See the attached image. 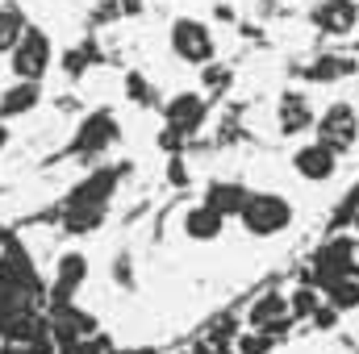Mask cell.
Returning <instances> with one entry per match:
<instances>
[{"label":"cell","mask_w":359,"mask_h":354,"mask_svg":"<svg viewBox=\"0 0 359 354\" xmlns=\"http://www.w3.org/2000/svg\"><path fill=\"white\" fill-rule=\"evenodd\" d=\"M238 217L255 238H271V234H284L292 225V204L276 192H251Z\"/></svg>","instance_id":"obj_1"},{"label":"cell","mask_w":359,"mask_h":354,"mask_svg":"<svg viewBox=\"0 0 359 354\" xmlns=\"http://www.w3.org/2000/svg\"><path fill=\"white\" fill-rule=\"evenodd\" d=\"M8 55H13V76H17V80H42V76L50 71L55 46H50V38H46L42 29L25 25V34L17 38V46H13Z\"/></svg>","instance_id":"obj_2"},{"label":"cell","mask_w":359,"mask_h":354,"mask_svg":"<svg viewBox=\"0 0 359 354\" xmlns=\"http://www.w3.org/2000/svg\"><path fill=\"white\" fill-rule=\"evenodd\" d=\"M313 129H318V142H326V146L339 150V155H347L359 142V117H355V108L343 104V100H334V104L313 121Z\"/></svg>","instance_id":"obj_3"},{"label":"cell","mask_w":359,"mask_h":354,"mask_svg":"<svg viewBox=\"0 0 359 354\" xmlns=\"http://www.w3.org/2000/svg\"><path fill=\"white\" fill-rule=\"evenodd\" d=\"M172 50L184 63H209L213 59V34H209V25L192 21V17L172 21Z\"/></svg>","instance_id":"obj_4"},{"label":"cell","mask_w":359,"mask_h":354,"mask_svg":"<svg viewBox=\"0 0 359 354\" xmlns=\"http://www.w3.org/2000/svg\"><path fill=\"white\" fill-rule=\"evenodd\" d=\"M351 267H355V246H351L347 238H334L330 246L318 250V259H313V275H318V283L326 288V283L351 275Z\"/></svg>","instance_id":"obj_5"},{"label":"cell","mask_w":359,"mask_h":354,"mask_svg":"<svg viewBox=\"0 0 359 354\" xmlns=\"http://www.w3.org/2000/svg\"><path fill=\"white\" fill-rule=\"evenodd\" d=\"M292 167H297L301 179L322 183V179H330L339 171V150H330L326 142H309V146H301V150L292 155Z\"/></svg>","instance_id":"obj_6"},{"label":"cell","mask_w":359,"mask_h":354,"mask_svg":"<svg viewBox=\"0 0 359 354\" xmlns=\"http://www.w3.org/2000/svg\"><path fill=\"white\" fill-rule=\"evenodd\" d=\"M355 21H359V4L355 0H322V4L313 8V25H318L322 34H334V38L351 34Z\"/></svg>","instance_id":"obj_7"},{"label":"cell","mask_w":359,"mask_h":354,"mask_svg":"<svg viewBox=\"0 0 359 354\" xmlns=\"http://www.w3.org/2000/svg\"><path fill=\"white\" fill-rule=\"evenodd\" d=\"M163 117H168V125L180 129L184 138H188V134H196V129H201V121H205V96H196V92H180V96L168 100Z\"/></svg>","instance_id":"obj_8"},{"label":"cell","mask_w":359,"mask_h":354,"mask_svg":"<svg viewBox=\"0 0 359 354\" xmlns=\"http://www.w3.org/2000/svg\"><path fill=\"white\" fill-rule=\"evenodd\" d=\"M109 142H117V121L113 113H92L76 129V155H100Z\"/></svg>","instance_id":"obj_9"},{"label":"cell","mask_w":359,"mask_h":354,"mask_svg":"<svg viewBox=\"0 0 359 354\" xmlns=\"http://www.w3.org/2000/svg\"><path fill=\"white\" fill-rule=\"evenodd\" d=\"M276 121H280V134H305V129H313V104H309V96H301V92H284L280 96V104H276Z\"/></svg>","instance_id":"obj_10"},{"label":"cell","mask_w":359,"mask_h":354,"mask_svg":"<svg viewBox=\"0 0 359 354\" xmlns=\"http://www.w3.org/2000/svg\"><path fill=\"white\" fill-rule=\"evenodd\" d=\"M247 321H251V330L280 334V330L292 321V304H288V296H264V300H255V304H251Z\"/></svg>","instance_id":"obj_11"},{"label":"cell","mask_w":359,"mask_h":354,"mask_svg":"<svg viewBox=\"0 0 359 354\" xmlns=\"http://www.w3.org/2000/svg\"><path fill=\"white\" fill-rule=\"evenodd\" d=\"M113 187H117V171H96L88 176L80 187H72V196H67V208L72 204H109V196H113Z\"/></svg>","instance_id":"obj_12"},{"label":"cell","mask_w":359,"mask_h":354,"mask_svg":"<svg viewBox=\"0 0 359 354\" xmlns=\"http://www.w3.org/2000/svg\"><path fill=\"white\" fill-rule=\"evenodd\" d=\"M247 196H251V192H247L243 183H209L205 204H209V208H217L222 217H234V213H243Z\"/></svg>","instance_id":"obj_13"},{"label":"cell","mask_w":359,"mask_h":354,"mask_svg":"<svg viewBox=\"0 0 359 354\" xmlns=\"http://www.w3.org/2000/svg\"><path fill=\"white\" fill-rule=\"evenodd\" d=\"M38 80H17L13 88L0 96V117H21V113H29L34 104H38Z\"/></svg>","instance_id":"obj_14"},{"label":"cell","mask_w":359,"mask_h":354,"mask_svg":"<svg viewBox=\"0 0 359 354\" xmlns=\"http://www.w3.org/2000/svg\"><path fill=\"white\" fill-rule=\"evenodd\" d=\"M222 213L217 208H209V204H201V208H192L188 217H184V234L188 238H196V242H209V238H217L222 234Z\"/></svg>","instance_id":"obj_15"},{"label":"cell","mask_w":359,"mask_h":354,"mask_svg":"<svg viewBox=\"0 0 359 354\" xmlns=\"http://www.w3.org/2000/svg\"><path fill=\"white\" fill-rule=\"evenodd\" d=\"M84 275H88V263H84L80 255H67V259L59 263V275H55V300H59V304H67V300H72V292L84 283Z\"/></svg>","instance_id":"obj_16"},{"label":"cell","mask_w":359,"mask_h":354,"mask_svg":"<svg viewBox=\"0 0 359 354\" xmlns=\"http://www.w3.org/2000/svg\"><path fill=\"white\" fill-rule=\"evenodd\" d=\"M305 76L313 84H330V80H343V76H355V59H343V55H322L318 63L305 67Z\"/></svg>","instance_id":"obj_17"},{"label":"cell","mask_w":359,"mask_h":354,"mask_svg":"<svg viewBox=\"0 0 359 354\" xmlns=\"http://www.w3.org/2000/svg\"><path fill=\"white\" fill-rule=\"evenodd\" d=\"M21 34H25V13L17 4H0V55H8Z\"/></svg>","instance_id":"obj_18"},{"label":"cell","mask_w":359,"mask_h":354,"mask_svg":"<svg viewBox=\"0 0 359 354\" xmlns=\"http://www.w3.org/2000/svg\"><path fill=\"white\" fill-rule=\"evenodd\" d=\"M63 221H67L72 234H92V229L104 221V208H100V204H72V208L63 213Z\"/></svg>","instance_id":"obj_19"},{"label":"cell","mask_w":359,"mask_h":354,"mask_svg":"<svg viewBox=\"0 0 359 354\" xmlns=\"http://www.w3.org/2000/svg\"><path fill=\"white\" fill-rule=\"evenodd\" d=\"M326 292H330V304L343 313V309H359V279L355 275H343V279H334V283H326Z\"/></svg>","instance_id":"obj_20"},{"label":"cell","mask_w":359,"mask_h":354,"mask_svg":"<svg viewBox=\"0 0 359 354\" xmlns=\"http://www.w3.org/2000/svg\"><path fill=\"white\" fill-rule=\"evenodd\" d=\"M288 304H292V317H313L318 313V292L313 288H297Z\"/></svg>","instance_id":"obj_21"},{"label":"cell","mask_w":359,"mask_h":354,"mask_svg":"<svg viewBox=\"0 0 359 354\" xmlns=\"http://www.w3.org/2000/svg\"><path fill=\"white\" fill-rule=\"evenodd\" d=\"M238 351H243V354H264V351H268V338H255V334H247V338L238 342Z\"/></svg>","instance_id":"obj_22"},{"label":"cell","mask_w":359,"mask_h":354,"mask_svg":"<svg viewBox=\"0 0 359 354\" xmlns=\"http://www.w3.org/2000/svg\"><path fill=\"white\" fill-rule=\"evenodd\" d=\"M205 84H209V88H226V84H230V71H222V67H205Z\"/></svg>","instance_id":"obj_23"},{"label":"cell","mask_w":359,"mask_h":354,"mask_svg":"<svg viewBox=\"0 0 359 354\" xmlns=\"http://www.w3.org/2000/svg\"><path fill=\"white\" fill-rule=\"evenodd\" d=\"M25 354H59V351L50 346V338H46V334H38L34 342H25Z\"/></svg>","instance_id":"obj_24"},{"label":"cell","mask_w":359,"mask_h":354,"mask_svg":"<svg viewBox=\"0 0 359 354\" xmlns=\"http://www.w3.org/2000/svg\"><path fill=\"white\" fill-rule=\"evenodd\" d=\"M130 96H134L138 104H147V100H151V88H147V80H138V76H130Z\"/></svg>","instance_id":"obj_25"},{"label":"cell","mask_w":359,"mask_h":354,"mask_svg":"<svg viewBox=\"0 0 359 354\" xmlns=\"http://www.w3.org/2000/svg\"><path fill=\"white\" fill-rule=\"evenodd\" d=\"M168 179H172V183H184V179H188V171H184V163H180V159H172V167H168Z\"/></svg>","instance_id":"obj_26"},{"label":"cell","mask_w":359,"mask_h":354,"mask_svg":"<svg viewBox=\"0 0 359 354\" xmlns=\"http://www.w3.org/2000/svg\"><path fill=\"white\" fill-rule=\"evenodd\" d=\"M347 217H351V225H355V229H359V192H355V196H351V213H347Z\"/></svg>","instance_id":"obj_27"},{"label":"cell","mask_w":359,"mask_h":354,"mask_svg":"<svg viewBox=\"0 0 359 354\" xmlns=\"http://www.w3.org/2000/svg\"><path fill=\"white\" fill-rule=\"evenodd\" d=\"M121 8H126V13H138V8H142V0H121Z\"/></svg>","instance_id":"obj_28"},{"label":"cell","mask_w":359,"mask_h":354,"mask_svg":"<svg viewBox=\"0 0 359 354\" xmlns=\"http://www.w3.org/2000/svg\"><path fill=\"white\" fill-rule=\"evenodd\" d=\"M4 142H8V129H4V125H0V150H4Z\"/></svg>","instance_id":"obj_29"},{"label":"cell","mask_w":359,"mask_h":354,"mask_svg":"<svg viewBox=\"0 0 359 354\" xmlns=\"http://www.w3.org/2000/svg\"><path fill=\"white\" fill-rule=\"evenodd\" d=\"M0 354H17V351H13V346H0Z\"/></svg>","instance_id":"obj_30"}]
</instances>
